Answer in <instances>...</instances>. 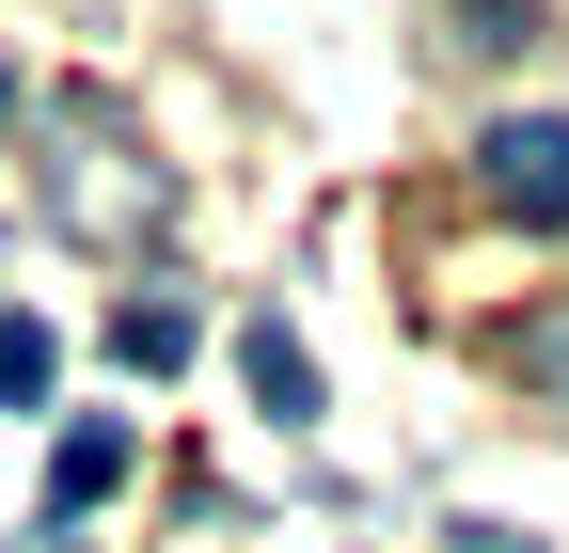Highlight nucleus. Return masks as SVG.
Returning a JSON list of instances; mask_svg holds the SVG:
<instances>
[{"label":"nucleus","mask_w":569,"mask_h":553,"mask_svg":"<svg viewBox=\"0 0 569 553\" xmlns=\"http://www.w3.org/2000/svg\"><path fill=\"white\" fill-rule=\"evenodd\" d=\"M238 380H253L269 428H317V349H301L284 316H253V332H238Z\"/></svg>","instance_id":"obj_3"},{"label":"nucleus","mask_w":569,"mask_h":553,"mask_svg":"<svg viewBox=\"0 0 569 553\" xmlns=\"http://www.w3.org/2000/svg\"><path fill=\"white\" fill-rule=\"evenodd\" d=\"M111 364H127V380H174V364H190V301H127V316H111Z\"/></svg>","instance_id":"obj_4"},{"label":"nucleus","mask_w":569,"mask_h":553,"mask_svg":"<svg viewBox=\"0 0 569 553\" xmlns=\"http://www.w3.org/2000/svg\"><path fill=\"white\" fill-rule=\"evenodd\" d=\"M127 459H142V428H127V411H80V428H63V459H48V506H63V522H80V506H111V491H127Z\"/></svg>","instance_id":"obj_2"},{"label":"nucleus","mask_w":569,"mask_h":553,"mask_svg":"<svg viewBox=\"0 0 569 553\" xmlns=\"http://www.w3.org/2000/svg\"><path fill=\"white\" fill-rule=\"evenodd\" d=\"M538 32V0H459V48H522Z\"/></svg>","instance_id":"obj_6"},{"label":"nucleus","mask_w":569,"mask_h":553,"mask_svg":"<svg viewBox=\"0 0 569 553\" xmlns=\"http://www.w3.org/2000/svg\"><path fill=\"white\" fill-rule=\"evenodd\" d=\"M475 174H490V205H507V222L569 238V127H553V111H507V127L475 143Z\"/></svg>","instance_id":"obj_1"},{"label":"nucleus","mask_w":569,"mask_h":553,"mask_svg":"<svg viewBox=\"0 0 569 553\" xmlns=\"http://www.w3.org/2000/svg\"><path fill=\"white\" fill-rule=\"evenodd\" d=\"M48 380H63L48 316H17V301H0V411H48Z\"/></svg>","instance_id":"obj_5"},{"label":"nucleus","mask_w":569,"mask_h":553,"mask_svg":"<svg viewBox=\"0 0 569 553\" xmlns=\"http://www.w3.org/2000/svg\"><path fill=\"white\" fill-rule=\"evenodd\" d=\"M32 553H96V537H80V522H48V537H32Z\"/></svg>","instance_id":"obj_7"}]
</instances>
